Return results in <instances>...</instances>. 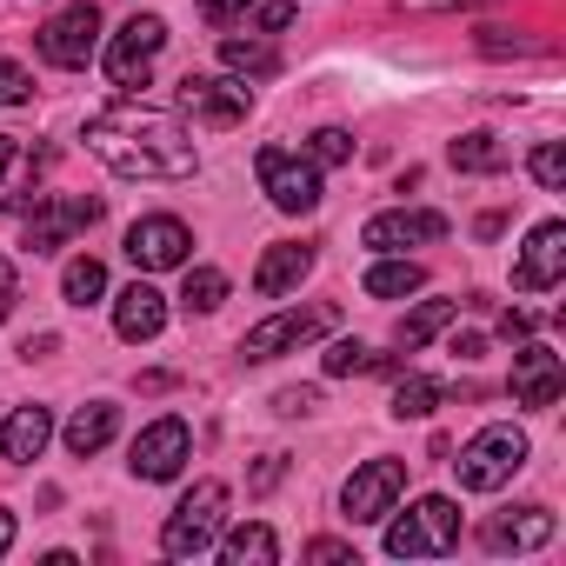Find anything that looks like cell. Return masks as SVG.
<instances>
[{
  "instance_id": "cell-3",
  "label": "cell",
  "mask_w": 566,
  "mask_h": 566,
  "mask_svg": "<svg viewBox=\"0 0 566 566\" xmlns=\"http://www.w3.org/2000/svg\"><path fill=\"white\" fill-rule=\"evenodd\" d=\"M453 546H460V506H453L447 493L413 500V506L387 526V553H394V559H440V553H453Z\"/></svg>"
},
{
  "instance_id": "cell-7",
  "label": "cell",
  "mask_w": 566,
  "mask_h": 566,
  "mask_svg": "<svg viewBox=\"0 0 566 566\" xmlns=\"http://www.w3.org/2000/svg\"><path fill=\"white\" fill-rule=\"evenodd\" d=\"M174 107L200 127H240L253 114V87L247 81H227V74H187L174 87Z\"/></svg>"
},
{
  "instance_id": "cell-21",
  "label": "cell",
  "mask_w": 566,
  "mask_h": 566,
  "mask_svg": "<svg viewBox=\"0 0 566 566\" xmlns=\"http://www.w3.org/2000/svg\"><path fill=\"white\" fill-rule=\"evenodd\" d=\"M114 433H120V407H107V400H87V407L67 420V433H61V440H67V453L94 460V453H101Z\"/></svg>"
},
{
  "instance_id": "cell-18",
  "label": "cell",
  "mask_w": 566,
  "mask_h": 566,
  "mask_svg": "<svg viewBox=\"0 0 566 566\" xmlns=\"http://www.w3.org/2000/svg\"><path fill=\"white\" fill-rule=\"evenodd\" d=\"M160 327H167V301L147 287V280H134V287L114 294V334H120V340L140 347V340H154Z\"/></svg>"
},
{
  "instance_id": "cell-16",
  "label": "cell",
  "mask_w": 566,
  "mask_h": 566,
  "mask_svg": "<svg viewBox=\"0 0 566 566\" xmlns=\"http://www.w3.org/2000/svg\"><path fill=\"white\" fill-rule=\"evenodd\" d=\"M566 387V360L553 347H520L513 354V400L520 407H553Z\"/></svg>"
},
{
  "instance_id": "cell-37",
  "label": "cell",
  "mask_w": 566,
  "mask_h": 566,
  "mask_svg": "<svg viewBox=\"0 0 566 566\" xmlns=\"http://www.w3.org/2000/svg\"><path fill=\"white\" fill-rule=\"evenodd\" d=\"M280 473H287V453H266V460L247 473V493H273V486H280Z\"/></svg>"
},
{
  "instance_id": "cell-27",
  "label": "cell",
  "mask_w": 566,
  "mask_h": 566,
  "mask_svg": "<svg viewBox=\"0 0 566 566\" xmlns=\"http://www.w3.org/2000/svg\"><path fill=\"white\" fill-rule=\"evenodd\" d=\"M220 61H227L233 74H253V81H266V74L280 67V54H273L266 41H253V34H247V41H240V34H227V41H220Z\"/></svg>"
},
{
  "instance_id": "cell-24",
  "label": "cell",
  "mask_w": 566,
  "mask_h": 566,
  "mask_svg": "<svg viewBox=\"0 0 566 566\" xmlns=\"http://www.w3.org/2000/svg\"><path fill=\"white\" fill-rule=\"evenodd\" d=\"M453 314H460V301H420V307L400 321V347H407V354H420L433 334H447V327H453Z\"/></svg>"
},
{
  "instance_id": "cell-5",
  "label": "cell",
  "mask_w": 566,
  "mask_h": 566,
  "mask_svg": "<svg viewBox=\"0 0 566 566\" xmlns=\"http://www.w3.org/2000/svg\"><path fill=\"white\" fill-rule=\"evenodd\" d=\"M253 174H260V193L280 207V213H314L321 207V167L294 147H260L253 154Z\"/></svg>"
},
{
  "instance_id": "cell-23",
  "label": "cell",
  "mask_w": 566,
  "mask_h": 566,
  "mask_svg": "<svg viewBox=\"0 0 566 566\" xmlns=\"http://www.w3.org/2000/svg\"><path fill=\"white\" fill-rule=\"evenodd\" d=\"M220 559H227V566H273V559H280V539H273V526L253 520V526H233V533L220 539Z\"/></svg>"
},
{
  "instance_id": "cell-26",
  "label": "cell",
  "mask_w": 566,
  "mask_h": 566,
  "mask_svg": "<svg viewBox=\"0 0 566 566\" xmlns=\"http://www.w3.org/2000/svg\"><path fill=\"white\" fill-rule=\"evenodd\" d=\"M447 160H453L460 174H500V167H506V147H500L493 134H460V140L447 147Z\"/></svg>"
},
{
  "instance_id": "cell-44",
  "label": "cell",
  "mask_w": 566,
  "mask_h": 566,
  "mask_svg": "<svg viewBox=\"0 0 566 566\" xmlns=\"http://www.w3.org/2000/svg\"><path fill=\"white\" fill-rule=\"evenodd\" d=\"M8 160H14V140H8V134H0V174H8Z\"/></svg>"
},
{
  "instance_id": "cell-32",
  "label": "cell",
  "mask_w": 566,
  "mask_h": 566,
  "mask_svg": "<svg viewBox=\"0 0 566 566\" xmlns=\"http://www.w3.org/2000/svg\"><path fill=\"white\" fill-rule=\"evenodd\" d=\"M526 167H533V180H539L546 193H559V187H566V154H559L553 140H546V147H533V160H526Z\"/></svg>"
},
{
  "instance_id": "cell-10",
  "label": "cell",
  "mask_w": 566,
  "mask_h": 566,
  "mask_svg": "<svg viewBox=\"0 0 566 566\" xmlns=\"http://www.w3.org/2000/svg\"><path fill=\"white\" fill-rule=\"evenodd\" d=\"M94 48H101V8L94 0H81V8H61L48 28H41V61L48 67H87L94 61Z\"/></svg>"
},
{
  "instance_id": "cell-9",
  "label": "cell",
  "mask_w": 566,
  "mask_h": 566,
  "mask_svg": "<svg viewBox=\"0 0 566 566\" xmlns=\"http://www.w3.org/2000/svg\"><path fill=\"white\" fill-rule=\"evenodd\" d=\"M400 493H407V460H367L340 486V506H347L354 526H374V520H387L400 506Z\"/></svg>"
},
{
  "instance_id": "cell-36",
  "label": "cell",
  "mask_w": 566,
  "mask_h": 566,
  "mask_svg": "<svg viewBox=\"0 0 566 566\" xmlns=\"http://www.w3.org/2000/svg\"><path fill=\"white\" fill-rule=\"evenodd\" d=\"M314 407H321L314 387H280V394H273V413H287V420H301V413H314Z\"/></svg>"
},
{
  "instance_id": "cell-12",
  "label": "cell",
  "mask_w": 566,
  "mask_h": 566,
  "mask_svg": "<svg viewBox=\"0 0 566 566\" xmlns=\"http://www.w3.org/2000/svg\"><path fill=\"white\" fill-rule=\"evenodd\" d=\"M187 247H193V233H187L174 213H147V220H134V227H127V260H134L140 273L187 266Z\"/></svg>"
},
{
  "instance_id": "cell-43",
  "label": "cell",
  "mask_w": 566,
  "mask_h": 566,
  "mask_svg": "<svg viewBox=\"0 0 566 566\" xmlns=\"http://www.w3.org/2000/svg\"><path fill=\"white\" fill-rule=\"evenodd\" d=\"M8 546H14V513L0 506V553H8Z\"/></svg>"
},
{
  "instance_id": "cell-8",
  "label": "cell",
  "mask_w": 566,
  "mask_h": 566,
  "mask_svg": "<svg viewBox=\"0 0 566 566\" xmlns=\"http://www.w3.org/2000/svg\"><path fill=\"white\" fill-rule=\"evenodd\" d=\"M160 48H167V21H160V14H134V21L107 41V54H101V61H107V81H114V87H147Z\"/></svg>"
},
{
  "instance_id": "cell-4",
  "label": "cell",
  "mask_w": 566,
  "mask_h": 566,
  "mask_svg": "<svg viewBox=\"0 0 566 566\" xmlns=\"http://www.w3.org/2000/svg\"><path fill=\"white\" fill-rule=\"evenodd\" d=\"M220 526H227V486H220V480H200V486L167 513L160 553H167V559H200V553L220 539Z\"/></svg>"
},
{
  "instance_id": "cell-35",
  "label": "cell",
  "mask_w": 566,
  "mask_h": 566,
  "mask_svg": "<svg viewBox=\"0 0 566 566\" xmlns=\"http://www.w3.org/2000/svg\"><path fill=\"white\" fill-rule=\"evenodd\" d=\"M307 559L314 566H360V553L347 539H307Z\"/></svg>"
},
{
  "instance_id": "cell-20",
  "label": "cell",
  "mask_w": 566,
  "mask_h": 566,
  "mask_svg": "<svg viewBox=\"0 0 566 566\" xmlns=\"http://www.w3.org/2000/svg\"><path fill=\"white\" fill-rule=\"evenodd\" d=\"M48 440H54V413L48 407H14L8 427H0V453H8L14 467H34L48 453Z\"/></svg>"
},
{
  "instance_id": "cell-34",
  "label": "cell",
  "mask_w": 566,
  "mask_h": 566,
  "mask_svg": "<svg viewBox=\"0 0 566 566\" xmlns=\"http://www.w3.org/2000/svg\"><path fill=\"white\" fill-rule=\"evenodd\" d=\"M253 28H260V34L294 28V0H253Z\"/></svg>"
},
{
  "instance_id": "cell-17",
  "label": "cell",
  "mask_w": 566,
  "mask_h": 566,
  "mask_svg": "<svg viewBox=\"0 0 566 566\" xmlns=\"http://www.w3.org/2000/svg\"><path fill=\"white\" fill-rule=\"evenodd\" d=\"M307 273H314V247L280 240V247H266L260 266H253V294H260V301H280V294H294Z\"/></svg>"
},
{
  "instance_id": "cell-1",
  "label": "cell",
  "mask_w": 566,
  "mask_h": 566,
  "mask_svg": "<svg viewBox=\"0 0 566 566\" xmlns=\"http://www.w3.org/2000/svg\"><path fill=\"white\" fill-rule=\"evenodd\" d=\"M87 147H94V160H107L120 180H193V174H200L193 134H187L174 114L140 107V101H114V107L87 114Z\"/></svg>"
},
{
  "instance_id": "cell-38",
  "label": "cell",
  "mask_w": 566,
  "mask_h": 566,
  "mask_svg": "<svg viewBox=\"0 0 566 566\" xmlns=\"http://www.w3.org/2000/svg\"><path fill=\"white\" fill-rule=\"evenodd\" d=\"M253 0H200V21H213V28H227L233 14H247Z\"/></svg>"
},
{
  "instance_id": "cell-6",
  "label": "cell",
  "mask_w": 566,
  "mask_h": 566,
  "mask_svg": "<svg viewBox=\"0 0 566 566\" xmlns=\"http://www.w3.org/2000/svg\"><path fill=\"white\" fill-rule=\"evenodd\" d=\"M334 327H340V307H280L260 327H247L240 354L247 360H280V354H294V347H307V340H321Z\"/></svg>"
},
{
  "instance_id": "cell-29",
  "label": "cell",
  "mask_w": 566,
  "mask_h": 566,
  "mask_svg": "<svg viewBox=\"0 0 566 566\" xmlns=\"http://www.w3.org/2000/svg\"><path fill=\"white\" fill-rule=\"evenodd\" d=\"M440 407V380H427V374H400V387H394V420H427Z\"/></svg>"
},
{
  "instance_id": "cell-11",
  "label": "cell",
  "mask_w": 566,
  "mask_h": 566,
  "mask_svg": "<svg viewBox=\"0 0 566 566\" xmlns=\"http://www.w3.org/2000/svg\"><path fill=\"white\" fill-rule=\"evenodd\" d=\"M101 220V200H87V193H61V200H41L34 213H28V247L34 253H61L74 233H87Z\"/></svg>"
},
{
  "instance_id": "cell-28",
  "label": "cell",
  "mask_w": 566,
  "mask_h": 566,
  "mask_svg": "<svg viewBox=\"0 0 566 566\" xmlns=\"http://www.w3.org/2000/svg\"><path fill=\"white\" fill-rule=\"evenodd\" d=\"M220 301H227V273H220V266H187L180 307H187V314H213Z\"/></svg>"
},
{
  "instance_id": "cell-14",
  "label": "cell",
  "mask_w": 566,
  "mask_h": 566,
  "mask_svg": "<svg viewBox=\"0 0 566 566\" xmlns=\"http://www.w3.org/2000/svg\"><path fill=\"white\" fill-rule=\"evenodd\" d=\"M187 453H193V433H187V420H154V427H140V440H134V480H174L180 467H187Z\"/></svg>"
},
{
  "instance_id": "cell-40",
  "label": "cell",
  "mask_w": 566,
  "mask_h": 566,
  "mask_svg": "<svg viewBox=\"0 0 566 566\" xmlns=\"http://www.w3.org/2000/svg\"><path fill=\"white\" fill-rule=\"evenodd\" d=\"M8 314H14V260L0 253V321H8Z\"/></svg>"
},
{
  "instance_id": "cell-13",
  "label": "cell",
  "mask_w": 566,
  "mask_h": 566,
  "mask_svg": "<svg viewBox=\"0 0 566 566\" xmlns=\"http://www.w3.org/2000/svg\"><path fill=\"white\" fill-rule=\"evenodd\" d=\"M559 273H566V227L559 220H539L526 233L520 260H513V287L520 294H546V287H559Z\"/></svg>"
},
{
  "instance_id": "cell-22",
  "label": "cell",
  "mask_w": 566,
  "mask_h": 566,
  "mask_svg": "<svg viewBox=\"0 0 566 566\" xmlns=\"http://www.w3.org/2000/svg\"><path fill=\"white\" fill-rule=\"evenodd\" d=\"M427 287V266L420 260H374L367 266V294L374 301H407V294H420Z\"/></svg>"
},
{
  "instance_id": "cell-39",
  "label": "cell",
  "mask_w": 566,
  "mask_h": 566,
  "mask_svg": "<svg viewBox=\"0 0 566 566\" xmlns=\"http://www.w3.org/2000/svg\"><path fill=\"white\" fill-rule=\"evenodd\" d=\"M533 327H539V321H533V314H520V307H513V314H500V340H533Z\"/></svg>"
},
{
  "instance_id": "cell-19",
  "label": "cell",
  "mask_w": 566,
  "mask_h": 566,
  "mask_svg": "<svg viewBox=\"0 0 566 566\" xmlns=\"http://www.w3.org/2000/svg\"><path fill=\"white\" fill-rule=\"evenodd\" d=\"M559 533V520L546 513V506H520V513H500L493 526H486V546L493 553H533V546H546Z\"/></svg>"
},
{
  "instance_id": "cell-31",
  "label": "cell",
  "mask_w": 566,
  "mask_h": 566,
  "mask_svg": "<svg viewBox=\"0 0 566 566\" xmlns=\"http://www.w3.org/2000/svg\"><path fill=\"white\" fill-rule=\"evenodd\" d=\"M307 160H314V167H347V160H354V134H347V127H321V134L307 140Z\"/></svg>"
},
{
  "instance_id": "cell-30",
  "label": "cell",
  "mask_w": 566,
  "mask_h": 566,
  "mask_svg": "<svg viewBox=\"0 0 566 566\" xmlns=\"http://www.w3.org/2000/svg\"><path fill=\"white\" fill-rule=\"evenodd\" d=\"M321 367H327L334 380H347V374H380V367H394V360H380V354H374V347H360V340H334Z\"/></svg>"
},
{
  "instance_id": "cell-2",
  "label": "cell",
  "mask_w": 566,
  "mask_h": 566,
  "mask_svg": "<svg viewBox=\"0 0 566 566\" xmlns=\"http://www.w3.org/2000/svg\"><path fill=\"white\" fill-rule=\"evenodd\" d=\"M526 433L520 427H506V420H493V427H480L467 447H460V460H453V473H460V486L467 493H500L520 467H526Z\"/></svg>"
},
{
  "instance_id": "cell-41",
  "label": "cell",
  "mask_w": 566,
  "mask_h": 566,
  "mask_svg": "<svg viewBox=\"0 0 566 566\" xmlns=\"http://www.w3.org/2000/svg\"><path fill=\"white\" fill-rule=\"evenodd\" d=\"M400 8H413V14H447V8H480V0H400Z\"/></svg>"
},
{
  "instance_id": "cell-25",
  "label": "cell",
  "mask_w": 566,
  "mask_h": 566,
  "mask_svg": "<svg viewBox=\"0 0 566 566\" xmlns=\"http://www.w3.org/2000/svg\"><path fill=\"white\" fill-rule=\"evenodd\" d=\"M61 294H67V307H94V301L107 294V266H101L94 253L67 260V273H61Z\"/></svg>"
},
{
  "instance_id": "cell-33",
  "label": "cell",
  "mask_w": 566,
  "mask_h": 566,
  "mask_svg": "<svg viewBox=\"0 0 566 566\" xmlns=\"http://www.w3.org/2000/svg\"><path fill=\"white\" fill-rule=\"evenodd\" d=\"M34 101V74L14 67V61H0V107H28Z\"/></svg>"
},
{
  "instance_id": "cell-42",
  "label": "cell",
  "mask_w": 566,
  "mask_h": 566,
  "mask_svg": "<svg viewBox=\"0 0 566 566\" xmlns=\"http://www.w3.org/2000/svg\"><path fill=\"white\" fill-rule=\"evenodd\" d=\"M54 347H61V340H54V334H41V340H28V347H21V354H28V360H48V354H54Z\"/></svg>"
},
{
  "instance_id": "cell-15",
  "label": "cell",
  "mask_w": 566,
  "mask_h": 566,
  "mask_svg": "<svg viewBox=\"0 0 566 566\" xmlns=\"http://www.w3.org/2000/svg\"><path fill=\"white\" fill-rule=\"evenodd\" d=\"M413 240H447V213H407V207H394V213H374L360 227V247H374V253H407Z\"/></svg>"
}]
</instances>
